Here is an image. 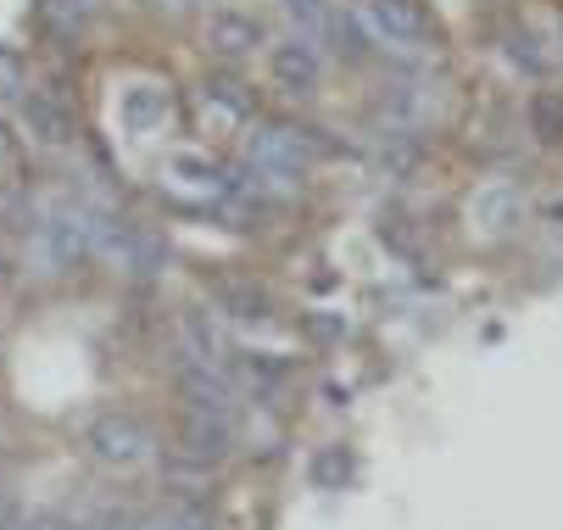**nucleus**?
<instances>
[{"mask_svg":"<svg viewBox=\"0 0 563 530\" xmlns=\"http://www.w3.org/2000/svg\"><path fill=\"white\" fill-rule=\"evenodd\" d=\"M85 452L107 470H140L151 452H156V435L140 413H123V408H107L85 424Z\"/></svg>","mask_w":563,"mask_h":530,"instance_id":"f257e3e1","label":"nucleus"},{"mask_svg":"<svg viewBox=\"0 0 563 530\" xmlns=\"http://www.w3.org/2000/svg\"><path fill=\"white\" fill-rule=\"evenodd\" d=\"M252 163L263 168V174H279V179H296V174H307V163L312 157H324V140H318V129H290V123H263L257 134H252Z\"/></svg>","mask_w":563,"mask_h":530,"instance_id":"f03ea898","label":"nucleus"},{"mask_svg":"<svg viewBox=\"0 0 563 530\" xmlns=\"http://www.w3.org/2000/svg\"><path fill=\"white\" fill-rule=\"evenodd\" d=\"M363 23H374V34L390 45H430V34H435V23L419 0H368Z\"/></svg>","mask_w":563,"mask_h":530,"instance_id":"7ed1b4c3","label":"nucleus"},{"mask_svg":"<svg viewBox=\"0 0 563 530\" xmlns=\"http://www.w3.org/2000/svg\"><path fill=\"white\" fill-rule=\"evenodd\" d=\"M268 73H274V85L296 101H307L318 90V79H324V62H318V51L307 40H285L268 51Z\"/></svg>","mask_w":563,"mask_h":530,"instance_id":"20e7f679","label":"nucleus"},{"mask_svg":"<svg viewBox=\"0 0 563 530\" xmlns=\"http://www.w3.org/2000/svg\"><path fill=\"white\" fill-rule=\"evenodd\" d=\"M201 40H207V51H212V56H223V62H240V56H252V51L263 45V23H257L252 12L218 7V12L207 18Z\"/></svg>","mask_w":563,"mask_h":530,"instance_id":"39448f33","label":"nucleus"},{"mask_svg":"<svg viewBox=\"0 0 563 530\" xmlns=\"http://www.w3.org/2000/svg\"><path fill=\"white\" fill-rule=\"evenodd\" d=\"M179 397L190 402V413H212V419H229L234 413V391H229V380L207 357L179 363Z\"/></svg>","mask_w":563,"mask_h":530,"instance_id":"423d86ee","label":"nucleus"},{"mask_svg":"<svg viewBox=\"0 0 563 530\" xmlns=\"http://www.w3.org/2000/svg\"><path fill=\"white\" fill-rule=\"evenodd\" d=\"M23 123H29V134H34L40 145H73V140H78V118H73L67 96H56V90L23 96Z\"/></svg>","mask_w":563,"mask_h":530,"instance_id":"0eeeda50","label":"nucleus"},{"mask_svg":"<svg viewBox=\"0 0 563 530\" xmlns=\"http://www.w3.org/2000/svg\"><path fill=\"white\" fill-rule=\"evenodd\" d=\"M168 107H174V96H168L163 85H129V90L118 96V118H123L129 134H151L156 123L168 118Z\"/></svg>","mask_w":563,"mask_h":530,"instance_id":"6e6552de","label":"nucleus"},{"mask_svg":"<svg viewBox=\"0 0 563 530\" xmlns=\"http://www.w3.org/2000/svg\"><path fill=\"white\" fill-rule=\"evenodd\" d=\"M229 441H234L229 419H212V413H190V419H185V459L218 464L223 452H229Z\"/></svg>","mask_w":563,"mask_h":530,"instance_id":"1a4fd4ad","label":"nucleus"},{"mask_svg":"<svg viewBox=\"0 0 563 530\" xmlns=\"http://www.w3.org/2000/svg\"><path fill=\"white\" fill-rule=\"evenodd\" d=\"M90 18H96V0H40V23H45L62 45H73L78 34H85Z\"/></svg>","mask_w":563,"mask_h":530,"instance_id":"9d476101","label":"nucleus"},{"mask_svg":"<svg viewBox=\"0 0 563 530\" xmlns=\"http://www.w3.org/2000/svg\"><path fill=\"white\" fill-rule=\"evenodd\" d=\"M218 301L234 313V319H274V296L263 290V285H252V279H229V285H218Z\"/></svg>","mask_w":563,"mask_h":530,"instance_id":"9b49d317","label":"nucleus"},{"mask_svg":"<svg viewBox=\"0 0 563 530\" xmlns=\"http://www.w3.org/2000/svg\"><path fill=\"white\" fill-rule=\"evenodd\" d=\"M207 107H223L234 123H252L257 118V96L240 85L234 73H212V79H207Z\"/></svg>","mask_w":563,"mask_h":530,"instance_id":"f8f14e48","label":"nucleus"},{"mask_svg":"<svg viewBox=\"0 0 563 530\" xmlns=\"http://www.w3.org/2000/svg\"><path fill=\"white\" fill-rule=\"evenodd\" d=\"M525 118H530V134L541 145H558L563 140V96L558 90H536L530 107H525Z\"/></svg>","mask_w":563,"mask_h":530,"instance_id":"ddd939ff","label":"nucleus"},{"mask_svg":"<svg viewBox=\"0 0 563 530\" xmlns=\"http://www.w3.org/2000/svg\"><path fill=\"white\" fill-rule=\"evenodd\" d=\"M23 96H29V56L0 40V101H23Z\"/></svg>","mask_w":563,"mask_h":530,"instance_id":"4468645a","label":"nucleus"},{"mask_svg":"<svg viewBox=\"0 0 563 530\" xmlns=\"http://www.w3.org/2000/svg\"><path fill=\"white\" fill-rule=\"evenodd\" d=\"M324 34L335 40V51L341 56H368V34H363V18L357 12H330V23H324Z\"/></svg>","mask_w":563,"mask_h":530,"instance_id":"2eb2a0df","label":"nucleus"},{"mask_svg":"<svg viewBox=\"0 0 563 530\" xmlns=\"http://www.w3.org/2000/svg\"><path fill=\"white\" fill-rule=\"evenodd\" d=\"M168 179H179V185H196V190H212L223 174H218V163H212V157H196V151H179V157H168Z\"/></svg>","mask_w":563,"mask_h":530,"instance_id":"dca6fc26","label":"nucleus"},{"mask_svg":"<svg viewBox=\"0 0 563 530\" xmlns=\"http://www.w3.org/2000/svg\"><path fill=\"white\" fill-rule=\"evenodd\" d=\"M413 163H419V134L413 129H390L385 134V168L390 174H408Z\"/></svg>","mask_w":563,"mask_h":530,"instance_id":"f3484780","label":"nucleus"},{"mask_svg":"<svg viewBox=\"0 0 563 530\" xmlns=\"http://www.w3.org/2000/svg\"><path fill=\"white\" fill-rule=\"evenodd\" d=\"M352 475V459H346V446H324V452H318V459H312V481L318 486H341Z\"/></svg>","mask_w":563,"mask_h":530,"instance_id":"a211bd4d","label":"nucleus"},{"mask_svg":"<svg viewBox=\"0 0 563 530\" xmlns=\"http://www.w3.org/2000/svg\"><path fill=\"white\" fill-rule=\"evenodd\" d=\"M474 212H492L497 223L492 230H508V223H519V201L508 190H486V196H474Z\"/></svg>","mask_w":563,"mask_h":530,"instance_id":"6ab92c4d","label":"nucleus"},{"mask_svg":"<svg viewBox=\"0 0 563 530\" xmlns=\"http://www.w3.org/2000/svg\"><path fill=\"white\" fill-rule=\"evenodd\" d=\"M508 56H514V67L530 73V79H541V73H547V56L536 51V34H508Z\"/></svg>","mask_w":563,"mask_h":530,"instance_id":"aec40b11","label":"nucleus"},{"mask_svg":"<svg viewBox=\"0 0 563 530\" xmlns=\"http://www.w3.org/2000/svg\"><path fill=\"white\" fill-rule=\"evenodd\" d=\"M285 7L301 18L307 40H324V23H330V7H324V0H285Z\"/></svg>","mask_w":563,"mask_h":530,"instance_id":"412c9836","label":"nucleus"},{"mask_svg":"<svg viewBox=\"0 0 563 530\" xmlns=\"http://www.w3.org/2000/svg\"><path fill=\"white\" fill-rule=\"evenodd\" d=\"M29 530H85V525H78V519H67V514H29Z\"/></svg>","mask_w":563,"mask_h":530,"instance_id":"4be33fe9","label":"nucleus"},{"mask_svg":"<svg viewBox=\"0 0 563 530\" xmlns=\"http://www.w3.org/2000/svg\"><path fill=\"white\" fill-rule=\"evenodd\" d=\"M18 525V503H12V492H0V530H12Z\"/></svg>","mask_w":563,"mask_h":530,"instance_id":"5701e85b","label":"nucleus"},{"mask_svg":"<svg viewBox=\"0 0 563 530\" xmlns=\"http://www.w3.org/2000/svg\"><path fill=\"white\" fill-rule=\"evenodd\" d=\"M0 163H12V134H7V123H0Z\"/></svg>","mask_w":563,"mask_h":530,"instance_id":"b1692460","label":"nucleus"}]
</instances>
